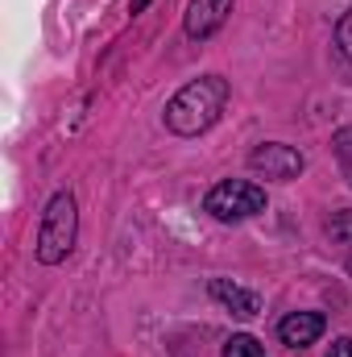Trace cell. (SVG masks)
<instances>
[{"label": "cell", "instance_id": "6da1fadb", "mask_svg": "<svg viewBox=\"0 0 352 357\" xmlns=\"http://www.w3.org/2000/svg\"><path fill=\"white\" fill-rule=\"evenodd\" d=\"M228 96H232V88H228L224 75H199V79H191V84L182 91H175V100L166 104V129L178 133V137H199V133H207V129L220 121Z\"/></svg>", "mask_w": 352, "mask_h": 357}, {"label": "cell", "instance_id": "7a4b0ae2", "mask_svg": "<svg viewBox=\"0 0 352 357\" xmlns=\"http://www.w3.org/2000/svg\"><path fill=\"white\" fill-rule=\"evenodd\" d=\"M79 241V208H75V195L71 191H58L46 212H42V229H38V262L42 266H58L71 258Z\"/></svg>", "mask_w": 352, "mask_h": 357}, {"label": "cell", "instance_id": "3957f363", "mask_svg": "<svg viewBox=\"0 0 352 357\" xmlns=\"http://www.w3.org/2000/svg\"><path fill=\"white\" fill-rule=\"evenodd\" d=\"M203 208H207L216 220H224V225L249 220V216L265 212V191L257 183H249V178H224V183H216V187L207 191Z\"/></svg>", "mask_w": 352, "mask_h": 357}, {"label": "cell", "instance_id": "277c9868", "mask_svg": "<svg viewBox=\"0 0 352 357\" xmlns=\"http://www.w3.org/2000/svg\"><path fill=\"white\" fill-rule=\"evenodd\" d=\"M249 167L257 171V175L273 178V183H290V178L303 175V154L294 150V146H282V142H265L257 146L253 154H249Z\"/></svg>", "mask_w": 352, "mask_h": 357}, {"label": "cell", "instance_id": "5b68a950", "mask_svg": "<svg viewBox=\"0 0 352 357\" xmlns=\"http://www.w3.org/2000/svg\"><path fill=\"white\" fill-rule=\"evenodd\" d=\"M237 0H191L186 4V17H182V29L191 42H207L232 13Z\"/></svg>", "mask_w": 352, "mask_h": 357}, {"label": "cell", "instance_id": "8992f818", "mask_svg": "<svg viewBox=\"0 0 352 357\" xmlns=\"http://www.w3.org/2000/svg\"><path fill=\"white\" fill-rule=\"evenodd\" d=\"M323 328H328V320H323L319 312H290V316L278 324V337H282V345H290V349H307V345H315V341L323 337Z\"/></svg>", "mask_w": 352, "mask_h": 357}, {"label": "cell", "instance_id": "52a82bcc", "mask_svg": "<svg viewBox=\"0 0 352 357\" xmlns=\"http://www.w3.org/2000/svg\"><path fill=\"white\" fill-rule=\"evenodd\" d=\"M211 299H220L232 316H241V320H253L257 312H262V295L257 291H245V287H237V282H228V278H211Z\"/></svg>", "mask_w": 352, "mask_h": 357}, {"label": "cell", "instance_id": "ba28073f", "mask_svg": "<svg viewBox=\"0 0 352 357\" xmlns=\"http://www.w3.org/2000/svg\"><path fill=\"white\" fill-rule=\"evenodd\" d=\"M224 357H265V349H262V341H257V337L237 333V337H228V341H224Z\"/></svg>", "mask_w": 352, "mask_h": 357}, {"label": "cell", "instance_id": "9c48e42d", "mask_svg": "<svg viewBox=\"0 0 352 357\" xmlns=\"http://www.w3.org/2000/svg\"><path fill=\"white\" fill-rule=\"evenodd\" d=\"M328 237H332L336 245H352V208L336 212V216L328 220Z\"/></svg>", "mask_w": 352, "mask_h": 357}, {"label": "cell", "instance_id": "30bf717a", "mask_svg": "<svg viewBox=\"0 0 352 357\" xmlns=\"http://www.w3.org/2000/svg\"><path fill=\"white\" fill-rule=\"evenodd\" d=\"M336 46H340V54L352 63V8L340 17V25H336Z\"/></svg>", "mask_w": 352, "mask_h": 357}, {"label": "cell", "instance_id": "8fae6325", "mask_svg": "<svg viewBox=\"0 0 352 357\" xmlns=\"http://www.w3.org/2000/svg\"><path fill=\"white\" fill-rule=\"evenodd\" d=\"M332 150H336L344 162H352V129H340V133L332 137Z\"/></svg>", "mask_w": 352, "mask_h": 357}, {"label": "cell", "instance_id": "7c38bea8", "mask_svg": "<svg viewBox=\"0 0 352 357\" xmlns=\"http://www.w3.org/2000/svg\"><path fill=\"white\" fill-rule=\"evenodd\" d=\"M328 357H352V337H340V341H332Z\"/></svg>", "mask_w": 352, "mask_h": 357}, {"label": "cell", "instance_id": "4fadbf2b", "mask_svg": "<svg viewBox=\"0 0 352 357\" xmlns=\"http://www.w3.org/2000/svg\"><path fill=\"white\" fill-rule=\"evenodd\" d=\"M150 4H154V0H129V13H133V17H137V13H145V8H150Z\"/></svg>", "mask_w": 352, "mask_h": 357}, {"label": "cell", "instance_id": "5bb4252c", "mask_svg": "<svg viewBox=\"0 0 352 357\" xmlns=\"http://www.w3.org/2000/svg\"><path fill=\"white\" fill-rule=\"evenodd\" d=\"M349 183H352V162H349Z\"/></svg>", "mask_w": 352, "mask_h": 357}, {"label": "cell", "instance_id": "9a60e30c", "mask_svg": "<svg viewBox=\"0 0 352 357\" xmlns=\"http://www.w3.org/2000/svg\"><path fill=\"white\" fill-rule=\"evenodd\" d=\"M349 274H352V258H349Z\"/></svg>", "mask_w": 352, "mask_h": 357}]
</instances>
